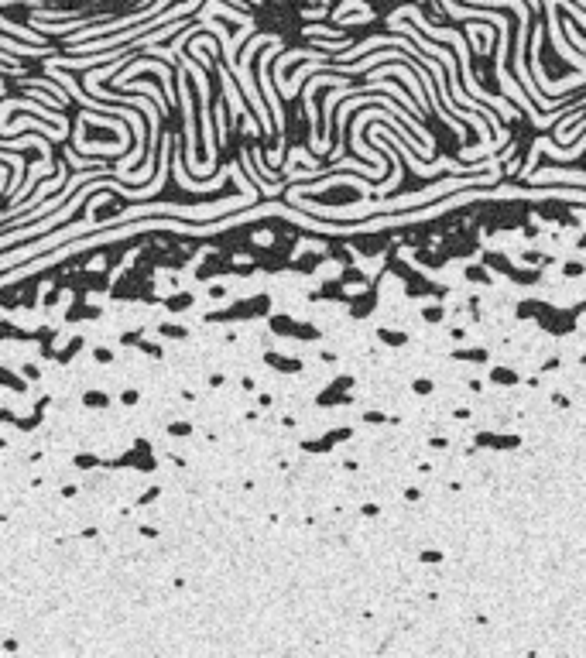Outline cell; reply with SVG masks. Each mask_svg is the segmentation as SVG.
I'll use <instances>...</instances> for the list:
<instances>
[{"label": "cell", "mask_w": 586, "mask_h": 658, "mask_svg": "<svg viewBox=\"0 0 586 658\" xmlns=\"http://www.w3.org/2000/svg\"><path fill=\"white\" fill-rule=\"evenodd\" d=\"M0 28H4V31H14V35H24V38H28V42H38V35H35V31L18 28V24H11V21H4V18H0Z\"/></svg>", "instance_id": "6da1fadb"}]
</instances>
